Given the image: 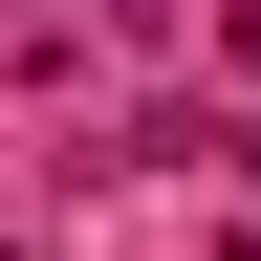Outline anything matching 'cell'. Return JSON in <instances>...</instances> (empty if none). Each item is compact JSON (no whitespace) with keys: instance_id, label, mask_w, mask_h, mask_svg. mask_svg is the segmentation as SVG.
I'll list each match as a JSON object with an SVG mask.
<instances>
[{"instance_id":"obj_1","label":"cell","mask_w":261,"mask_h":261,"mask_svg":"<svg viewBox=\"0 0 261 261\" xmlns=\"http://www.w3.org/2000/svg\"><path fill=\"white\" fill-rule=\"evenodd\" d=\"M130 22H174V0H130Z\"/></svg>"}]
</instances>
